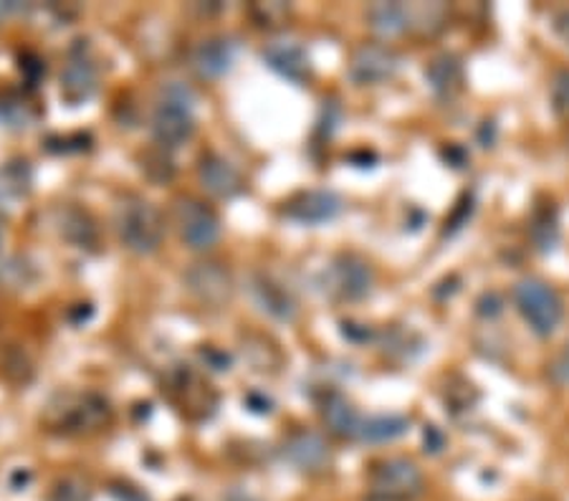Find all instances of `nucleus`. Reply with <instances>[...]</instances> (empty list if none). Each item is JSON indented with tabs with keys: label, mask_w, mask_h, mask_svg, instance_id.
Segmentation results:
<instances>
[{
	"label": "nucleus",
	"mask_w": 569,
	"mask_h": 501,
	"mask_svg": "<svg viewBox=\"0 0 569 501\" xmlns=\"http://www.w3.org/2000/svg\"><path fill=\"white\" fill-rule=\"evenodd\" d=\"M112 418L107 398L99 393H61L43 410V425L53 433L84 435L104 428Z\"/></svg>",
	"instance_id": "nucleus-1"
},
{
	"label": "nucleus",
	"mask_w": 569,
	"mask_h": 501,
	"mask_svg": "<svg viewBox=\"0 0 569 501\" xmlns=\"http://www.w3.org/2000/svg\"><path fill=\"white\" fill-rule=\"evenodd\" d=\"M511 302L517 307L519 317L539 340H547L557 332L565 319V302L559 291L541 277H521L511 287Z\"/></svg>",
	"instance_id": "nucleus-2"
},
{
	"label": "nucleus",
	"mask_w": 569,
	"mask_h": 501,
	"mask_svg": "<svg viewBox=\"0 0 569 501\" xmlns=\"http://www.w3.org/2000/svg\"><path fill=\"white\" fill-rule=\"evenodd\" d=\"M114 226L122 241L132 253L150 257L160 249L164 223L158 208L150 200L134 193H127L114 208Z\"/></svg>",
	"instance_id": "nucleus-3"
},
{
	"label": "nucleus",
	"mask_w": 569,
	"mask_h": 501,
	"mask_svg": "<svg viewBox=\"0 0 569 501\" xmlns=\"http://www.w3.org/2000/svg\"><path fill=\"white\" fill-rule=\"evenodd\" d=\"M423 489V471L408 455H388V459L375 461L367 473L370 501H416Z\"/></svg>",
	"instance_id": "nucleus-4"
},
{
	"label": "nucleus",
	"mask_w": 569,
	"mask_h": 501,
	"mask_svg": "<svg viewBox=\"0 0 569 501\" xmlns=\"http://www.w3.org/2000/svg\"><path fill=\"white\" fill-rule=\"evenodd\" d=\"M196 132V117H192V91L182 84H170L162 89L158 107L152 112V134L160 148L176 150L186 144Z\"/></svg>",
	"instance_id": "nucleus-5"
},
{
	"label": "nucleus",
	"mask_w": 569,
	"mask_h": 501,
	"mask_svg": "<svg viewBox=\"0 0 569 501\" xmlns=\"http://www.w3.org/2000/svg\"><path fill=\"white\" fill-rule=\"evenodd\" d=\"M372 287L375 269L360 253H339L325 271V291L335 302H362Z\"/></svg>",
	"instance_id": "nucleus-6"
},
{
	"label": "nucleus",
	"mask_w": 569,
	"mask_h": 501,
	"mask_svg": "<svg viewBox=\"0 0 569 501\" xmlns=\"http://www.w3.org/2000/svg\"><path fill=\"white\" fill-rule=\"evenodd\" d=\"M176 223L180 239L186 241L192 251L213 249L220 239V218L208 203L198 198H178L176 200Z\"/></svg>",
	"instance_id": "nucleus-7"
},
{
	"label": "nucleus",
	"mask_w": 569,
	"mask_h": 501,
	"mask_svg": "<svg viewBox=\"0 0 569 501\" xmlns=\"http://www.w3.org/2000/svg\"><path fill=\"white\" fill-rule=\"evenodd\" d=\"M400 69V53L388 43L367 41L352 51L347 74L357 87H378L390 81Z\"/></svg>",
	"instance_id": "nucleus-8"
},
{
	"label": "nucleus",
	"mask_w": 569,
	"mask_h": 501,
	"mask_svg": "<svg viewBox=\"0 0 569 501\" xmlns=\"http://www.w3.org/2000/svg\"><path fill=\"white\" fill-rule=\"evenodd\" d=\"M99 89V69L94 59L89 57V49L84 41H77V46L69 51V61L61 71V99L69 107L87 104Z\"/></svg>",
	"instance_id": "nucleus-9"
},
{
	"label": "nucleus",
	"mask_w": 569,
	"mask_h": 501,
	"mask_svg": "<svg viewBox=\"0 0 569 501\" xmlns=\"http://www.w3.org/2000/svg\"><path fill=\"white\" fill-rule=\"evenodd\" d=\"M342 211L345 203L335 190H301L283 203V218L299 226L332 223Z\"/></svg>",
	"instance_id": "nucleus-10"
},
{
	"label": "nucleus",
	"mask_w": 569,
	"mask_h": 501,
	"mask_svg": "<svg viewBox=\"0 0 569 501\" xmlns=\"http://www.w3.org/2000/svg\"><path fill=\"white\" fill-rule=\"evenodd\" d=\"M186 284L192 297H198L200 302L208 307H223L231 302L233 297V279L223 263L203 261L192 263L186 271Z\"/></svg>",
	"instance_id": "nucleus-11"
},
{
	"label": "nucleus",
	"mask_w": 569,
	"mask_h": 501,
	"mask_svg": "<svg viewBox=\"0 0 569 501\" xmlns=\"http://www.w3.org/2000/svg\"><path fill=\"white\" fill-rule=\"evenodd\" d=\"M283 459L297 471L309 473V477H319V473L332 469V449L319 433L311 431H293L283 441Z\"/></svg>",
	"instance_id": "nucleus-12"
},
{
	"label": "nucleus",
	"mask_w": 569,
	"mask_h": 501,
	"mask_svg": "<svg viewBox=\"0 0 569 501\" xmlns=\"http://www.w3.org/2000/svg\"><path fill=\"white\" fill-rule=\"evenodd\" d=\"M249 291L253 304L261 309L263 314H269L277 322H293L299 317V304L293 299L291 291L281 284L279 279H273L266 271H253L249 279Z\"/></svg>",
	"instance_id": "nucleus-13"
},
{
	"label": "nucleus",
	"mask_w": 569,
	"mask_h": 501,
	"mask_svg": "<svg viewBox=\"0 0 569 501\" xmlns=\"http://www.w3.org/2000/svg\"><path fill=\"white\" fill-rule=\"evenodd\" d=\"M261 57L266 61V67L291 81V84H309L311 77H315L309 53L299 41H271L263 49Z\"/></svg>",
	"instance_id": "nucleus-14"
},
{
	"label": "nucleus",
	"mask_w": 569,
	"mask_h": 501,
	"mask_svg": "<svg viewBox=\"0 0 569 501\" xmlns=\"http://www.w3.org/2000/svg\"><path fill=\"white\" fill-rule=\"evenodd\" d=\"M426 81H428V87H430V91H433V97L438 99V102H443V104L456 102V99L461 97L463 89H466L463 59L458 57V53H451V51L438 53V57L428 61Z\"/></svg>",
	"instance_id": "nucleus-15"
},
{
	"label": "nucleus",
	"mask_w": 569,
	"mask_h": 501,
	"mask_svg": "<svg viewBox=\"0 0 569 501\" xmlns=\"http://www.w3.org/2000/svg\"><path fill=\"white\" fill-rule=\"evenodd\" d=\"M319 415L325 421L327 431L342 441L360 439V428L365 418L352 405V400L339 393V390H325L319 400Z\"/></svg>",
	"instance_id": "nucleus-16"
},
{
	"label": "nucleus",
	"mask_w": 569,
	"mask_h": 501,
	"mask_svg": "<svg viewBox=\"0 0 569 501\" xmlns=\"http://www.w3.org/2000/svg\"><path fill=\"white\" fill-rule=\"evenodd\" d=\"M198 180L210 196L216 198H236L238 193H243L246 182L243 176L238 172L231 160H226L223 154L216 152H206L198 162Z\"/></svg>",
	"instance_id": "nucleus-17"
},
{
	"label": "nucleus",
	"mask_w": 569,
	"mask_h": 501,
	"mask_svg": "<svg viewBox=\"0 0 569 501\" xmlns=\"http://www.w3.org/2000/svg\"><path fill=\"white\" fill-rule=\"evenodd\" d=\"M238 46L231 36H210L192 49V69L203 79H218L231 71Z\"/></svg>",
	"instance_id": "nucleus-18"
},
{
	"label": "nucleus",
	"mask_w": 569,
	"mask_h": 501,
	"mask_svg": "<svg viewBox=\"0 0 569 501\" xmlns=\"http://www.w3.org/2000/svg\"><path fill=\"white\" fill-rule=\"evenodd\" d=\"M559 208L555 198L539 196L529 213V241L539 253H552L559 243Z\"/></svg>",
	"instance_id": "nucleus-19"
},
{
	"label": "nucleus",
	"mask_w": 569,
	"mask_h": 501,
	"mask_svg": "<svg viewBox=\"0 0 569 501\" xmlns=\"http://www.w3.org/2000/svg\"><path fill=\"white\" fill-rule=\"evenodd\" d=\"M33 172L29 160H8L0 166V211L13 208L31 196Z\"/></svg>",
	"instance_id": "nucleus-20"
},
{
	"label": "nucleus",
	"mask_w": 569,
	"mask_h": 501,
	"mask_svg": "<svg viewBox=\"0 0 569 501\" xmlns=\"http://www.w3.org/2000/svg\"><path fill=\"white\" fill-rule=\"evenodd\" d=\"M367 23L382 39L410 33V3H375L367 8Z\"/></svg>",
	"instance_id": "nucleus-21"
},
{
	"label": "nucleus",
	"mask_w": 569,
	"mask_h": 501,
	"mask_svg": "<svg viewBox=\"0 0 569 501\" xmlns=\"http://www.w3.org/2000/svg\"><path fill=\"white\" fill-rule=\"evenodd\" d=\"M451 6L448 3H410V33L436 39L451 23Z\"/></svg>",
	"instance_id": "nucleus-22"
},
{
	"label": "nucleus",
	"mask_w": 569,
	"mask_h": 501,
	"mask_svg": "<svg viewBox=\"0 0 569 501\" xmlns=\"http://www.w3.org/2000/svg\"><path fill=\"white\" fill-rule=\"evenodd\" d=\"M59 226H61L63 239L77 246V249H94L97 246L99 231H97L94 218H91L87 211H81V208L71 206L67 211H61Z\"/></svg>",
	"instance_id": "nucleus-23"
},
{
	"label": "nucleus",
	"mask_w": 569,
	"mask_h": 501,
	"mask_svg": "<svg viewBox=\"0 0 569 501\" xmlns=\"http://www.w3.org/2000/svg\"><path fill=\"white\" fill-rule=\"evenodd\" d=\"M410 431V418L390 413V415H370L362 421L360 443H390Z\"/></svg>",
	"instance_id": "nucleus-24"
},
{
	"label": "nucleus",
	"mask_w": 569,
	"mask_h": 501,
	"mask_svg": "<svg viewBox=\"0 0 569 501\" xmlns=\"http://www.w3.org/2000/svg\"><path fill=\"white\" fill-rule=\"evenodd\" d=\"M0 122L11 130H26L36 122V109L23 94L0 97Z\"/></svg>",
	"instance_id": "nucleus-25"
},
{
	"label": "nucleus",
	"mask_w": 569,
	"mask_h": 501,
	"mask_svg": "<svg viewBox=\"0 0 569 501\" xmlns=\"http://www.w3.org/2000/svg\"><path fill=\"white\" fill-rule=\"evenodd\" d=\"M549 107L559 122H569V67L557 69L549 81Z\"/></svg>",
	"instance_id": "nucleus-26"
},
{
	"label": "nucleus",
	"mask_w": 569,
	"mask_h": 501,
	"mask_svg": "<svg viewBox=\"0 0 569 501\" xmlns=\"http://www.w3.org/2000/svg\"><path fill=\"white\" fill-rule=\"evenodd\" d=\"M49 501H91L89 481L77 477V473L61 477L57 484H53Z\"/></svg>",
	"instance_id": "nucleus-27"
},
{
	"label": "nucleus",
	"mask_w": 569,
	"mask_h": 501,
	"mask_svg": "<svg viewBox=\"0 0 569 501\" xmlns=\"http://www.w3.org/2000/svg\"><path fill=\"white\" fill-rule=\"evenodd\" d=\"M251 18L261 29H283L291 18V6L287 3H256L251 6Z\"/></svg>",
	"instance_id": "nucleus-28"
},
{
	"label": "nucleus",
	"mask_w": 569,
	"mask_h": 501,
	"mask_svg": "<svg viewBox=\"0 0 569 501\" xmlns=\"http://www.w3.org/2000/svg\"><path fill=\"white\" fill-rule=\"evenodd\" d=\"M0 279H3L8 287L26 289L36 279V273H33V269L26 261L11 259V261L6 263V267H0Z\"/></svg>",
	"instance_id": "nucleus-29"
},
{
	"label": "nucleus",
	"mask_w": 569,
	"mask_h": 501,
	"mask_svg": "<svg viewBox=\"0 0 569 501\" xmlns=\"http://www.w3.org/2000/svg\"><path fill=\"white\" fill-rule=\"evenodd\" d=\"M471 213H473V196L463 193V198L458 200L456 208H453V216L446 221V231L448 233L461 231V228L468 223V218H471Z\"/></svg>",
	"instance_id": "nucleus-30"
},
{
	"label": "nucleus",
	"mask_w": 569,
	"mask_h": 501,
	"mask_svg": "<svg viewBox=\"0 0 569 501\" xmlns=\"http://www.w3.org/2000/svg\"><path fill=\"white\" fill-rule=\"evenodd\" d=\"M549 380H552L559 388L569 385V342L565 344V350L557 354L555 362L549 364Z\"/></svg>",
	"instance_id": "nucleus-31"
},
{
	"label": "nucleus",
	"mask_w": 569,
	"mask_h": 501,
	"mask_svg": "<svg viewBox=\"0 0 569 501\" xmlns=\"http://www.w3.org/2000/svg\"><path fill=\"white\" fill-rule=\"evenodd\" d=\"M21 71L26 74L29 81H36L43 74V63L39 57H33V53H23L21 57Z\"/></svg>",
	"instance_id": "nucleus-32"
},
{
	"label": "nucleus",
	"mask_w": 569,
	"mask_h": 501,
	"mask_svg": "<svg viewBox=\"0 0 569 501\" xmlns=\"http://www.w3.org/2000/svg\"><path fill=\"white\" fill-rule=\"evenodd\" d=\"M200 354H203V360H206V364L208 368H213V370H228V364H231V360H228V354L226 352H220V350H216V348H206V350H200Z\"/></svg>",
	"instance_id": "nucleus-33"
},
{
	"label": "nucleus",
	"mask_w": 569,
	"mask_h": 501,
	"mask_svg": "<svg viewBox=\"0 0 569 501\" xmlns=\"http://www.w3.org/2000/svg\"><path fill=\"white\" fill-rule=\"evenodd\" d=\"M552 29L557 33V39L569 46V8H562V11L555 13Z\"/></svg>",
	"instance_id": "nucleus-34"
},
{
	"label": "nucleus",
	"mask_w": 569,
	"mask_h": 501,
	"mask_svg": "<svg viewBox=\"0 0 569 501\" xmlns=\"http://www.w3.org/2000/svg\"><path fill=\"white\" fill-rule=\"evenodd\" d=\"M21 11H26V6H21V3H0V21L13 13H21Z\"/></svg>",
	"instance_id": "nucleus-35"
},
{
	"label": "nucleus",
	"mask_w": 569,
	"mask_h": 501,
	"mask_svg": "<svg viewBox=\"0 0 569 501\" xmlns=\"http://www.w3.org/2000/svg\"><path fill=\"white\" fill-rule=\"evenodd\" d=\"M223 501H261V499L246 494V491H231V494H226Z\"/></svg>",
	"instance_id": "nucleus-36"
},
{
	"label": "nucleus",
	"mask_w": 569,
	"mask_h": 501,
	"mask_svg": "<svg viewBox=\"0 0 569 501\" xmlns=\"http://www.w3.org/2000/svg\"><path fill=\"white\" fill-rule=\"evenodd\" d=\"M567 144H569V130H567Z\"/></svg>",
	"instance_id": "nucleus-37"
},
{
	"label": "nucleus",
	"mask_w": 569,
	"mask_h": 501,
	"mask_svg": "<svg viewBox=\"0 0 569 501\" xmlns=\"http://www.w3.org/2000/svg\"><path fill=\"white\" fill-rule=\"evenodd\" d=\"M0 241H3V236H0Z\"/></svg>",
	"instance_id": "nucleus-38"
}]
</instances>
